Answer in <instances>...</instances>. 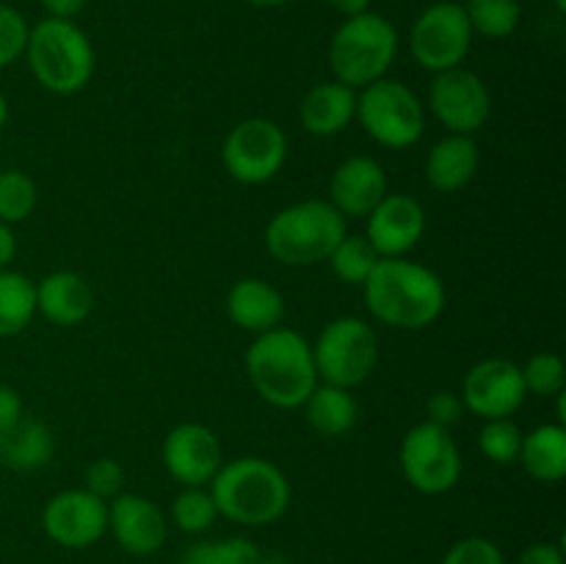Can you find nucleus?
Masks as SVG:
<instances>
[{"label":"nucleus","mask_w":566,"mask_h":564,"mask_svg":"<svg viewBox=\"0 0 566 564\" xmlns=\"http://www.w3.org/2000/svg\"><path fill=\"white\" fill-rule=\"evenodd\" d=\"M363 288L370 315L392 330H426L446 310L442 280L412 260L381 258Z\"/></svg>","instance_id":"nucleus-1"},{"label":"nucleus","mask_w":566,"mask_h":564,"mask_svg":"<svg viewBox=\"0 0 566 564\" xmlns=\"http://www.w3.org/2000/svg\"><path fill=\"white\" fill-rule=\"evenodd\" d=\"M247 376L265 404L298 409L318 385L313 346L287 326L254 335L247 348Z\"/></svg>","instance_id":"nucleus-2"},{"label":"nucleus","mask_w":566,"mask_h":564,"mask_svg":"<svg viewBox=\"0 0 566 564\" xmlns=\"http://www.w3.org/2000/svg\"><path fill=\"white\" fill-rule=\"evenodd\" d=\"M210 498L216 512L232 523L269 525L291 506V481L269 459L238 457L213 476Z\"/></svg>","instance_id":"nucleus-3"},{"label":"nucleus","mask_w":566,"mask_h":564,"mask_svg":"<svg viewBox=\"0 0 566 564\" xmlns=\"http://www.w3.org/2000/svg\"><path fill=\"white\" fill-rule=\"evenodd\" d=\"M346 236V219L324 199H304L271 216L265 224V249L282 265L304 269L329 260Z\"/></svg>","instance_id":"nucleus-4"},{"label":"nucleus","mask_w":566,"mask_h":564,"mask_svg":"<svg viewBox=\"0 0 566 564\" xmlns=\"http://www.w3.org/2000/svg\"><path fill=\"white\" fill-rule=\"evenodd\" d=\"M25 61L39 86L61 97L86 88L94 75V48L72 20L36 22L28 33Z\"/></svg>","instance_id":"nucleus-5"},{"label":"nucleus","mask_w":566,"mask_h":564,"mask_svg":"<svg viewBox=\"0 0 566 564\" xmlns=\"http://www.w3.org/2000/svg\"><path fill=\"white\" fill-rule=\"evenodd\" d=\"M398 53V31L374 11L346 17L329 42V66L337 83L365 88L390 72Z\"/></svg>","instance_id":"nucleus-6"},{"label":"nucleus","mask_w":566,"mask_h":564,"mask_svg":"<svg viewBox=\"0 0 566 564\" xmlns=\"http://www.w3.org/2000/svg\"><path fill=\"white\" fill-rule=\"evenodd\" d=\"M363 130L387 149H407L426 130V108L418 94L401 81L381 77L357 94V116Z\"/></svg>","instance_id":"nucleus-7"},{"label":"nucleus","mask_w":566,"mask_h":564,"mask_svg":"<svg viewBox=\"0 0 566 564\" xmlns=\"http://www.w3.org/2000/svg\"><path fill=\"white\" fill-rule=\"evenodd\" d=\"M310 346H313L318 382L346 390L363 385L379 363V337L368 321L357 315H340L329 321Z\"/></svg>","instance_id":"nucleus-8"},{"label":"nucleus","mask_w":566,"mask_h":564,"mask_svg":"<svg viewBox=\"0 0 566 564\" xmlns=\"http://www.w3.org/2000/svg\"><path fill=\"white\" fill-rule=\"evenodd\" d=\"M398 462H401V473L409 487L423 495L451 492L462 479V451H459L451 429H442L429 420L412 426L403 435Z\"/></svg>","instance_id":"nucleus-9"},{"label":"nucleus","mask_w":566,"mask_h":564,"mask_svg":"<svg viewBox=\"0 0 566 564\" xmlns=\"http://www.w3.org/2000/svg\"><path fill=\"white\" fill-rule=\"evenodd\" d=\"M285 160V130L263 116L238 122L221 144V164H224L227 175L243 186H263V182L274 180Z\"/></svg>","instance_id":"nucleus-10"},{"label":"nucleus","mask_w":566,"mask_h":564,"mask_svg":"<svg viewBox=\"0 0 566 564\" xmlns=\"http://www.w3.org/2000/svg\"><path fill=\"white\" fill-rule=\"evenodd\" d=\"M473 28H470L468 14L462 3L453 0H440L420 11L409 31V48L412 59L429 72H446L462 66L468 59L470 44H473Z\"/></svg>","instance_id":"nucleus-11"},{"label":"nucleus","mask_w":566,"mask_h":564,"mask_svg":"<svg viewBox=\"0 0 566 564\" xmlns=\"http://www.w3.org/2000/svg\"><path fill=\"white\" fill-rule=\"evenodd\" d=\"M429 111L448 133L475 136L492 114L490 88L475 72L462 66L437 72L429 88Z\"/></svg>","instance_id":"nucleus-12"},{"label":"nucleus","mask_w":566,"mask_h":564,"mask_svg":"<svg viewBox=\"0 0 566 564\" xmlns=\"http://www.w3.org/2000/svg\"><path fill=\"white\" fill-rule=\"evenodd\" d=\"M528 398L520 365L512 359L490 357L475 363L462 382L464 409L484 420L512 418Z\"/></svg>","instance_id":"nucleus-13"},{"label":"nucleus","mask_w":566,"mask_h":564,"mask_svg":"<svg viewBox=\"0 0 566 564\" xmlns=\"http://www.w3.org/2000/svg\"><path fill=\"white\" fill-rule=\"evenodd\" d=\"M42 525L55 545L92 547L108 531V501L88 490H64L44 503Z\"/></svg>","instance_id":"nucleus-14"},{"label":"nucleus","mask_w":566,"mask_h":564,"mask_svg":"<svg viewBox=\"0 0 566 564\" xmlns=\"http://www.w3.org/2000/svg\"><path fill=\"white\" fill-rule=\"evenodd\" d=\"M160 457L171 479L182 487L210 484L224 464L219 437L205 424H177L166 435Z\"/></svg>","instance_id":"nucleus-15"},{"label":"nucleus","mask_w":566,"mask_h":564,"mask_svg":"<svg viewBox=\"0 0 566 564\" xmlns=\"http://www.w3.org/2000/svg\"><path fill=\"white\" fill-rule=\"evenodd\" d=\"M365 238L379 252V258H403L420 243L426 232V210L409 194H385L368 216Z\"/></svg>","instance_id":"nucleus-16"},{"label":"nucleus","mask_w":566,"mask_h":564,"mask_svg":"<svg viewBox=\"0 0 566 564\" xmlns=\"http://www.w3.org/2000/svg\"><path fill=\"white\" fill-rule=\"evenodd\" d=\"M108 531L125 553L149 556L164 547L169 523L155 501L136 492H119L108 503Z\"/></svg>","instance_id":"nucleus-17"},{"label":"nucleus","mask_w":566,"mask_h":564,"mask_svg":"<svg viewBox=\"0 0 566 564\" xmlns=\"http://www.w3.org/2000/svg\"><path fill=\"white\" fill-rule=\"evenodd\" d=\"M387 194L385 166L370 155H352L329 180V202L343 219H365Z\"/></svg>","instance_id":"nucleus-18"},{"label":"nucleus","mask_w":566,"mask_h":564,"mask_svg":"<svg viewBox=\"0 0 566 564\" xmlns=\"http://www.w3.org/2000/svg\"><path fill=\"white\" fill-rule=\"evenodd\" d=\"M227 318L243 332L263 335V332L276 330L285 318V299L271 282L258 280V276H243L227 293Z\"/></svg>","instance_id":"nucleus-19"},{"label":"nucleus","mask_w":566,"mask_h":564,"mask_svg":"<svg viewBox=\"0 0 566 564\" xmlns=\"http://www.w3.org/2000/svg\"><path fill=\"white\" fill-rule=\"evenodd\" d=\"M94 291L77 271H53L36 282V313L53 326H75L88 318Z\"/></svg>","instance_id":"nucleus-20"},{"label":"nucleus","mask_w":566,"mask_h":564,"mask_svg":"<svg viewBox=\"0 0 566 564\" xmlns=\"http://www.w3.org/2000/svg\"><path fill=\"white\" fill-rule=\"evenodd\" d=\"M481 153L473 136L448 133L426 155V180L434 191L457 194L468 188L479 175Z\"/></svg>","instance_id":"nucleus-21"},{"label":"nucleus","mask_w":566,"mask_h":564,"mask_svg":"<svg viewBox=\"0 0 566 564\" xmlns=\"http://www.w3.org/2000/svg\"><path fill=\"white\" fill-rule=\"evenodd\" d=\"M357 116V88L346 83H318L304 94L298 105V119L310 136L329 138L346 130Z\"/></svg>","instance_id":"nucleus-22"},{"label":"nucleus","mask_w":566,"mask_h":564,"mask_svg":"<svg viewBox=\"0 0 566 564\" xmlns=\"http://www.w3.org/2000/svg\"><path fill=\"white\" fill-rule=\"evenodd\" d=\"M55 437L48 424L22 415L9 431L0 435V462L11 470H39L53 459Z\"/></svg>","instance_id":"nucleus-23"},{"label":"nucleus","mask_w":566,"mask_h":564,"mask_svg":"<svg viewBox=\"0 0 566 564\" xmlns=\"http://www.w3.org/2000/svg\"><path fill=\"white\" fill-rule=\"evenodd\" d=\"M517 462L542 484H558L566 476V426L542 424L523 435Z\"/></svg>","instance_id":"nucleus-24"},{"label":"nucleus","mask_w":566,"mask_h":564,"mask_svg":"<svg viewBox=\"0 0 566 564\" xmlns=\"http://www.w3.org/2000/svg\"><path fill=\"white\" fill-rule=\"evenodd\" d=\"M307 412V424L321 437H343L354 429L359 418V404L352 396V390L318 382L315 390L310 393L307 401L302 404Z\"/></svg>","instance_id":"nucleus-25"},{"label":"nucleus","mask_w":566,"mask_h":564,"mask_svg":"<svg viewBox=\"0 0 566 564\" xmlns=\"http://www.w3.org/2000/svg\"><path fill=\"white\" fill-rule=\"evenodd\" d=\"M36 315V282L11 269H0V337H14Z\"/></svg>","instance_id":"nucleus-26"},{"label":"nucleus","mask_w":566,"mask_h":564,"mask_svg":"<svg viewBox=\"0 0 566 564\" xmlns=\"http://www.w3.org/2000/svg\"><path fill=\"white\" fill-rule=\"evenodd\" d=\"M462 6L473 33L486 39L512 36L523 17L517 0H468Z\"/></svg>","instance_id":"nucleus-27"},{"label":"nucleus","mask_w":566,"mask_h":564,"mask_svg":"<svg viewBox=\"0 0 566 564\" xmlns=\"http://www.w3.org/2000/svg\"><path fill=\"white\" fill-rule=\"evenodd\" d=\"M379 252L370 247V241L365 236H343V241L337 243L335 252L329 254L332 274L337 276L346 285H363L370 276V271L379 263Z\"/></svg>","instance_id":"nucleus-28"},{"label":"nucleus","mask_w":566,"mask_h":564,"mask_svg":"<svg viewBox=\"0 0 566 564\" xmlns=\"http://www.w3.org/2000/svg\"><path fill=\"white\" fill-rule=\"evenodd\" d=\"M39 188L31 175L20 169L0 171V221L20 224L36 210Z\"/></svg>","instance_id":"nucleus-29"},{"label":"nucleus","mask_w":566,"mask_h":564,"mask_svg":"<svg viewBox=\"0 0 566 564\" xmlns=\"http://www.w3.org/2000/svg\"><path fill=\"white\" fill-rule=\"evenodd\" d=\"M260 547L247 536H227L216 542H197L186 547L180 564H254Z\"/></svg>","instance_id":"nucleus-30"},{"label":"nucleus","mask_w":566,"mask_h":564,"mask_svg":"<svg viewBox=\"0 0 566 564\" xmlns=\"http://www.w3.org/2000/svg\"><path fill=\"white\" fill-rule=\"evenodd\" d=\"M219 518L210 490L205 487H182L180 495L171 501V520L186 534H205Z\"/></svg>","instance_id":"nucleus-31"},{"label":"nucleus","mask_w":566,"mask_h":564,"mask_svg":"<svg viewBox=\"0 0 566 564\" xmlns=\"http://www.w3.org/2000/svg\"><path fill=\"white\" fill-rule=\"evenodd\" d=\"M520 446H523V429L512 418L484 420L479 435V448L490 462L512 464L517 462Z\"/></svg>","instance_id":"nucleus-32"},{"label":"nucleus","mask_w":566,"mask_h":564,"mask_svg":"<svg viewBox=\"0 0 566 564\" xmlns=\"http://www.w3.org/2000/svg\"><path fill=\"white\" fill-rule=\"evenodd\" d=\"M520 374H523L525 390L534 396H558L566 387V365L562 354L556 352H539L528 357Z\"/></svg>","instance_id":"nucleus-33"},{"label":"nucleus","mask_w":566,"mask_h":564,"mask_svg":"<svg viewBox=\"0 0 566 564\" xmlns=\"http://www.w3.org/2000/svg\"><path fill=\"white\" fill-rule=\"evenodd\" d=\"M28 33H31V25L25 22V17L14 6L0 3V70L25 55Z\"/></svg>","instance_id":"nucleus-34"},{"label":"nucleus","mask_w":566,"mask_h":564,"mask_svg":"<svg viewBox=\"0 0 566 564\" xmlns=\"http://www.w3.org/2000/svg\"><path fill=\"white\" fill-rule=\"evenodd\" d=\"M86 490L103 501H111L125 490V468L114 457L94 459L86 468Z\"/></svg>","instance_id":"nucleus-35"},{"label":"nucleus","mask_w":566,"mask_h":564,"mask_svg":"<svg viewBox=\"0 0 566 564\" xmlns=\"http://www.w3.org/2000/svg\"><path fill=\"white\" fill-rule=\"evenodd\" d=\"M442 564H506L501 547L486 536H464L446 553Z\"/></svg>","instance_id":"nucleus-36"},{"label":"nucleus","mask_w":566,"mask_h":564,"mask_svg":"<svg viewBox=\"0 0 566 564\" xmlns=\"http://www.w3.org/2000/svg\"><path fill=\"white\" fill-rule=\"evenodd\" d=\"M464 418V401L462 396L451 390H437L426 398V420L442 429H451V426L462 424Z\"/></svg>","instance_id":"nucleus-37"},{"label":"nucleus","mask_w":566,"mask_h":564,"mask_svg":"<svg viewBox=\"0 0 566 564\" xmlns=\"http://www.w3.org/2000/svg\"><path fill=\"white\" fill-rule=\"evenodd\" d=\"M517 564H566V558L556 542H534L520 553Z\"/></svg>","instance_id":"nucleus-38"},{"label":"nucleus","mask_w":566,"mask_h":564,"mask_svg":"<svg viewBox=\"0 0 566 564\" xmlns=\"http://www.w3.org/2000/svg\"><path fill=\"white\" fill-rule=\"evenodd\" d=\"M22 418V398L11 385H0V435Z\"/></svg>","instance_id":"nucleus-39"},{"label":"nucleus","mask_w":566,"mask_h":564,"mask_svg":"<svg viewBox=\"0 0 566 564\" xmlns=\"http://www.w3.org/2000/svg\"><path fill=\"white\" fill-rule=\"evenodd\" d=\"M42 9L55 20H75L86 9V0H42Z\"/></svg>","instance_id":"nucleus-40"},{"label":"nucleus","mask_w":566,"mask_h":564,"mask_svg":"<svg viewBox=\"0 0 566 564\" xmlns=\"http://www.w3.org/2000/svg\"><path fill=\"white\" fill-rule=\"evenodd\" d=\"M14 258H17L14 230H11V224L0 221V269H9Z\"/></svg>","instance_id":"nucleus-41"},{"label":"nucleus","mask_w":566,"mask_h":564,"mask_svg":"<svg viewBox=\"0 0 566 564\" xmlns=\"http://www.w3.org/2000/svg\"><path fill=\"white\" fill-rule=\"evenodd\" d=\"M329 6L335 11H340L343 17H357L363 11H368L370 0H329Z\"/></svg>","instance_id":"nucleus-42"},{"label":"nucleus","mask_w":566,"mask_h":564,"mask_svg":"<svg viewBox=\"0 0 566 564\" xmlns=\"http://www.w3.org/2000/svg\"><path fill=\"white\" fill-rule=\"evenodd\" d=\"M254 564H291V562H287L282 553H260L258 562H254Z\"/></svg>","instance_id":"nucleus-43"},{"label":"nucleus","mask_w":566,"mask_h":564,"mask_svg":"<svg viewBox=\"0 0 566 564\" xmlns=\"http://www.w3.org/2000/svg\"><path fill=\"white\" fill-rule=\"evenodd\" d=\"M243 3L258 6V9H276V6H285L291 3V0H243Z\"/></svg>","instance_id":"nucleus-44"},{"label":"nucleus","mask_w":566,"mask_h":564,"mask_svg":"<svg viewBox=\"0 0 566 564\" xmlns=\"http://www.w3.org/2000/svg\"><path fill=\"white\" fill-rule=\"evenodd\" d=\"M6 119H9V103H6L3 92H0V130H3Z\"/></svg>","instance_id":"nucleus-45"}]
</instances>
